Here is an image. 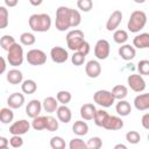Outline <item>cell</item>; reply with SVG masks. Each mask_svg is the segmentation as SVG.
<instances>
[{"mask_svg":"<svg viewBox=\"0 0 149 149\" xmlns=\"http://www.w3.org/2000/svg\"><path fill=\"white\" fill-rule=\"evenodd\" d=\"M134 2H136V3H144L146 2V0H133Z\"/></svg>","mask_w":149,"mask_h":149,"instance_id":"obj_53","label":"cell"},{"mask_svg":"<svg viewBox=\"0 0 149 149\" xmlns=\"http://www.w3.org/2000/svg\"><path fill=\"white\" fill-rule=\"evenodd\" d=\"M113 40L118 44H125L128 41V33L123 29H116V30H114Z\"/></svg>","mask_w":149,"mask_h":149,"instance_id":"obj_30","label":"cell"},{"mask_svg":"<svg viewBox=\"0 0 149 149\" xmlns=\"http://www.w3.org/2000/svg\"><path fill=\"white\" fill-rule=\"evenodd\" d=\"M85 72L90 78H98L101 73V65L98 61L91 59L85 65Z\"/></svg>","mask_w":149,"mask_h":149,"instance_id":"obj_13","label":"cell"},{"mask_svg":"<svg viewBox=\"0 0 149 149\" xmlns=\"http://www.w3.org/2000/svg\"><path fill=\"white\" fill-rule=\"evenodd\" d=\"M133 45L137 49L149 48V33H142L133 38Z\"/></svg>","mask_w":149,"mask_h":149,"instance_id":"obj_21","label":"cell"},{"mask_svg":"<svg viewBox=\"0 0 149 149\" xmlns=\"http://www.w3.org/2000/svg\"><path fill=\"white\" fill-rule=\"evenodd\" d=\"M72 132L78 136H84L88 133V125L83 120H77L72 125Z\"/></svg>","mask_w":149,"mask_h":149,"instance_id":"obj_25","label":"cell"},{"mask_svg":"<svg viewBox=\"0 0 149 149\" xmlns=\"http://www.w3.org/2000/svg\"><path fill=\"white\" fill-rule=\"evenodd\" d=\"M77 7L81 12H90L93 7L92 0H77Z\"/></svg>","mask_w":149,"mask_h":149,"instance_id":"obj_42","label":"cell"},{"mask_svg":"<svg viewBox=\"0 0 149 149\" xmlns=\"http://www.w3.org/2000/svg\"><path fill=\"white\" fill-rule=\"evenodd\" d=\"M121 21H122V12L119 10V9H116V10H114L109 15V17H108V20L106 22V29L108 31L116 30V28L120 26Z\"/></svg>","mask_w":149,"mask_h":149,"instance_id":"obj_12","label":"cell"},{"mask_svg":"<svg viewBox=\"0 0 149 149\" xmlns=\"http://www.w3.org/2000/svg\"><path fill=\"white\" fill-rule=\"evenodd\" d=\"M69 148H70V149H88L87 143L84 142V141H83L81 139H79V137L72 139V140L70 141V143H69Z\"/></svg>","mask_w":149,"mask_h":149,"instance_id":"obj_35","label":"cell"},{"mask_svg":"<svg viewBox=\"0 0 149 149\" xmlns=\"http://www.w3.org/2000/svg\"><path fill=\"white\" fill-rule=\"evenodd\" d=\"M8 24V10L5 6H0V29H5Z\"/></svg>","mask_w":149,"mask_h":149,"instance_id":"obj_38","label":"cell"},{"mask_svg":"<svg viewBox=\"0 0 149 149\" xmlns=\"http://www.w3.org/2000/svg\"><path fill=\"white\" fill-rule=\"evenodd\" d=\"M42 106H43V109L45 112L54 113L58 108V100H57V98H54V97H47L42 101Z\"/></svg>","mask_w":149,"mask_h":149,"instance_id":"obj_24","label":"cell"},{"mask_svg":"<svg viewBox=\"0 0 149 149\" xmlns=\"http://www.w3.org/2000/svg\"><path fill=\"white\" fill-rule=\"evenodd\" d=\"M14 119V113H13V108L10 107H2L0 109V121L3 125H8L13 121Z\"/></svg>","mask_w":149,"mask_h":149,"instance_id":"obj_26","label":"cell"},{"mask_svg":"<svg viewBox=\"0 0 149 149\" xmlns=\"http://www.w3.org/2000/svg\"><path fill=\"white\" fill-rule=\"evenodd\" d=\"M122 127H123V121H122V119L120 116L109 115L102 128H105L107 130H119Z\"/></svg>","mask_w":149,"mask_h":149,"instance_id":"obj_17","label":"cell"},{"mask_svg":"<svg viewBox=\"0 0 149 149\" xmlns=\"http://www.w3.org/2000/svg\"><path fill=\"white\" fill-rule=\"evenodd\" d=\"M85 57H86V55H84L83 52H80V51H74L73 55L71 56V62H72L73 65H76V66H80V65L84 64V62H85Z\"/></svg>","mask_w":149,"mask_h":149,"instance_id":"obj_36","label":"cell"},{"mask_svg":"<svg viewBox=\"0 0 149 149\" xmlns=\"http://www.w3.org/2000/svg\"><path fill=\"white\" fill-rule=\"evenodd\" d=\"M126 140L128 143L130 144H137L141 140V135L139 132L136 130H129L127 134H126Z\"/></svg>","mask_w":149,"mask_h":149,"instance_id":"obj_37","label":"cell"},{"mask_svg":"<svg viewBox=\"0 0 149 149\" xmlns=\"http://www.w3.org/2000/svg\"><path fill=\"white\" fill-rule=\"evenodd\" d=\"M42 108H43L42 102H41L40 100H37V99H33V100H30V101L28 102V105L26 106V114H27L29 118L34 119V118H36V116L40 115Z\"/></svg>","mask_w":149,"mask_h":149,"instance_id":"obj_14","label":"cell"},{"mask_svg":"<svg viewBox=\"0 0 149 149\" xmlns=\"http://www.w3.org/2000/svg\"><path fill=\"white\" fill-rule=\"evenodd\" d=\"M58 121L59 120H56V118H54L51 115H48L47 116V130H49V132H56L58 129V127H59Z\"/></svg>","mask_w":149,"mask_h":149,"instance_id":"obj_41","label":"cell"},{"mask_svg":"<svg viewBox=\"0 0 149 149\" xmlns=\"http://www.w3.org/2000/svg\"><path fill=\"white\" fill-rule=\"evenodd\" d=\"M5 1V5L7 7H15L19 2V0H3Z\"/></svg>","mask_w":149,"mask_h":149,"instance_id":"obj_49","label":"cell"},{"mask_svg":"<svg viewBox=\"0 0 149 149\" xmlns=\"http://www.w3.org/2000/svg\"><path fill=\"white\" fill-rule=\"evenodd\" d=\"M95 112H97V108L93 104H84L81 107H80V116L83 120H93L94 115H95Z\"/></svg>","mask_w":149,"mask_h":149,"instance_id":"obj_19","label":"cell"},{"mask_svg":"<svg viewBox=\"0 0 149 149\" xmlns=\"http://www.w3.org/2000/svg\"><path fill=\"white\" fill-rule=\"evenodd\" d=\"M88 149H100L102 147V141L99 136H93L91 139H88V141L86 142Z\"/></svg>","mask_w":149,"mask_h":149,"instance_id":"obj_43","label":"cell"},{"mask_svg":"<svg viewBox=\"0 0 149 149\" xmlns=\"http://www.w3.org/2000/svg\"><path fill=\"white\" fill-rule=\"evenodd\" d=\"M112 94L115 98V100H122L128 95V88L125 85H115L112 90Z\"/></svg>","mask_w":149,"mask_h":149,"instance_id":"obj_28","label":"cell"},{"mask_svg":"<svg viewBox=\"0 0 149 149\" xmlns=\"http://www.w3.org/2000/svg\"><path fill=\"white\" fill-rule=\"evenodd\" d=\"M31 127H33L35 130H43V129H47V116L38 115V116L34 118L33 121H31Z\"/></svg>","mask_w":149,"mask_h":149,"instance_id":"obj_31","label":"cell"},{"mask_svg":"<svg viewBox=\"0 0 149 149\" xmlns=\"http://www.w3.org/2000/svg\"><path fill=\"white\" fill-rule=\"evenodd\" d=\"M137 71L142 76H149V61L142 59L137 63Z\"/></svg>","mask_w":149,"mask_h":149,"instance_id":"obj_40","label":"cell"},{"mask_svg":"<svg viewBox=\"0 0 149 149\" xmlns=\"http://www.w3.org/2000/svg\"><path fill=\"white\" fill-rule=\"evenodd\" d=\"M56 98H57V100H58L59 104H62V105H68V104L71 101L72 95H71V93H70L69 91H59V92L56 94Z\"/></svg>","mask_w":149,"mask_h":149,"instance_id":"obj_34","label":"cell"},{"mask_svg":"<svg viewBox=\"0 0 149 149\" xmlns=\"http://www.w3.org/2000/svg\"><path fill=\"white\" fill-rule=\"evenodd\" d=\"M50 147L52 149H64L65 148V141L61 136H54L50 140Z\"/></svg>","mask_w":149,"mask_h":149,"instance_id":"obj_39","label":"cell"},{"mask_svg":"<svg viewBox=\"0 0 149 149\" xmlns=\"http://www.w3.org/2000/svg\"><path fill=\"white\" fill-rule=\"evenodd\" d=\"M84 42V33L80 29H73L66 34V44L68 48L72 51H78Z\"/></svg>","mask_w":149,"mask_h":149,"instance_id":"obj_5","label":"cell"},{"mask_svg":"<svg viewBox=\"0 0 149 149\" xmlns=\"http://www.w3.org/2000/svg\"><path fill=\"white\" fill-rule=\"evenodd\" d=\"M30 127H31V123L28 120L21 119V120H17V121L13 122L9 126V133L12 135H23V134L28 133Z\"/></svg>","mask_w":149,"mask_h":149,"instance_id":"obj_10","label":"cell"},{"mask_svg":"<svg viewBox=\"0 0 149 149\" xmlns=\"http://www.w3.org/2000/svg\"><path fill=\"white\" fill-rule=\"evenodd\" d=\"M29 2H30V5H33V6H40V5L43 2V0H29Z\"/></svg>","mask_w":149,"mask_h":149,"instance_id":"obj_51","label":"cell"},{"mask_svg":"<svg viewBox=\"0 0 149 149\" xmlns=\"http://www.w3.org/2000/svg\"><path fill=\"white\" fill-rule=\"evenodd\" d=\"M50 57H51L54 63L62 64V63L68 61L69 54H68V51L63 47H54L50 50Z\"/></svg>","mask_w":149,"mask_h":149,"instance_id":"obj_11","label":"cell"},{"mask_svg":"<svg viewBox=\"0 0 149 149\" xmlns=\"http://www.w3.org/2000/svg\"><path fill=\"white\" fill-rule=\"evenodd\" d=\"M115 111H116L118 115H120V116H127V115H129L130 112H132V106H130V104H129L127 100L122 99V100H119V101L116 102V105H115Z\"/></svg>","mask_w":149,"mask_h":149,"instance_id":"obj_23","label":"cell"},{"mask_svg":"<svg viewBox=\"0 0 149 149\" xmlns=\"http://www.w3.org/2000/svg\"><path fill=\"white\" fill-rule=\"evenodd\" d=\"M26 59L30 65L38 66V65H43L47 62V55L41 49H31L27 52Z\"/></svg>","mask_w":149,"mask_h":149,"instance_id":"obj_7","label":"cell"},{"mask_svg":"<svg viewBox=\"0 0 149 149\" xmlns=\"http://www.w3.org/2000/svg\"><path fill=\"white\" fill-rule=\"evenodd\" d=\"M9 146V140L5 136H0V149H6Z\"/></svg>","mask_w":149,"mask_h":149,"instance_id":"obj_48","label":"cell"},{"mask_svg":"<svg viewBox=\"0 0 149 149\" xmlns=\"http://www.w3.org/2000/svg\"><path fill=\"white\" fill-rule=\"evenodd\" d=\"M20 42L22 45H33L35 42H36V37L34 36V34L31 33H28V31H24L20 35Z\"/></svg>","mask_w":149,"mask_h":149,"instance_id":"obj_32","label":"cell"},{"mask_svg":"<svg viewBox=\"0 0 149 149\" xmlns=\"http://www.w3.org/2000/svg\"><path fill=\"white\" fill-rule=\"evenodd\" d=\"M147 23V15L143 10H134L128 20L127 28L130 33H139L144 28Z\"/></svg>","mask_w":149,"mask_h":149,"instance_id":"obj_3","label":"cell"},{"mask_svg":"<svg viewBox=\"0 0 149 149\" xmlns=\"http://www.w3.org/2000/svg\"><path fill=\"white\" fill-rule=\"evenodd\" d=\"M136 55V50L134 45L130 44H121V47L119 48V56L123 59V61H132Z\"/></svg>","mask_w":149,"mask_h":149,"instance_id":"obj_16","label":"cell"},{"mask_svg":"<svg viewBox=\"0 0 149 149\" xmlns=\"http://www.w3.org/2000/svg\"><path fill=\"white\" fill-rule=\"evenodd\" d=\"M141 123H142L143 128L149 129V113L143 114V116H142V119H141Z\"/></svg>","mask_w":149,"mask_h":149,"instance_id":"obj_47","label":"cell"},{"mask_svg":"<svg viewBox=\"0 0 149 149\" xmlns=\"http://www.w3.org/2000/svg\"><path fill=\"white\" fill-rule=\"evenodd\" d=\"M15 43H16V41H15V38L12 35H3L0 38V45H1V48L3 50H8Z\"/></svg>","mask_w":149,"mask_h":149,"instance_id":"obj_33","label":"cell"},{"mask_svg":"<svg viewBox=\"0 0 149 149\" xmlns=\"http://www.w3.org/2000/svg\"><path fill=\"white\" fill-rule=\"evenodd\" d=\"M134 106L137 111H147L149 109V93H142L135 97Z\"/></svg>","mask_w":149,"mask_h":149,"instance_id":"obj_18","label":"cell"},{"mask_svg":"<svg viewBox=\"0 0 149 149\" xmlns=\"http://www.w3.org/2000/svg\"><path fill=\"white\" fill-rule=\"evenodd\" d=\"M108 116H109V114H108L105 109H97L95 115H94V118H93V121H94V123H95L98 127H104V125H105V122L107 121Z\"/></svg>","mask_w":149,"mask_h":149,"instance_id":"obj_29","label":"cell"},{"mask_svg":"<svg viewBox=\"0 0 149 149\" xmlns=\"http://www.w3.org/2000/svg\"><path fill=\"white\" fill-rule=\"evenodd\" d=\"M28 23L33 31L44 33V31H48L51 27V17L47 13L33 14L28 20Z\"/></svg>","mask_w":149,"mask_h":149,"instance_id":"obj_2","label":"cell"},{"mask_svg":"<svg viewBox=\"0 0 149 149\" xmlns=\"http://www.w3.org/2000/svg\"><path fill=\"white\" fill-rule=\"evenodd\" d=\"M93 100L95 104H98L104 108L111 107L115 102V98L113 97L112 91H107V90H98L93 95Z\"/></svg>","mask_w":149,"mask_h":149,"instance_id":"obj_6","label":"cell"},{"mask_svg":"<svg viewBox=\"0 0 149 149\" xmlns=\"http://www.w3.org/2000/svg\"><path fill=\"white\" fill-rule=\"evenodd\" d=\"M7 81L9 84H13V85H17V84H21L23 81V74L20 70L17 69H12L7 72Z\"/></svg>","mask_w":149,"mask_h":149,"instance_id":"obj_22","label":"cell"},{"mask_svg":"<svg viewBox=\"0 0 149 149\" xmlns=\"http://www.w3.org/2000/svg\"><path fill=\"white\" fill-rule=\"evenodd\" d=\"M72 12L73 8L59 6L56 10V20L55 26L59 31H65L69 28H72Z\"/></svg>","mask_w":149,"mask_h":149,"instance_id":"obj_1","label":"cell"},{"mask_svg":"<svg viewBox=\"0 0 149 149\" xmlns=\"http://www.w3.org/2000/svg\"><path fill=\"white\" fill-rule=\"evenodd\" d=\"M23 104H24V95L22 93L15 92V93H12L7 98V105H8V107H10L13 109H17V108L22 107Z\"/></svg>","mask_w":149,"mask_h":149,"instance_id":"obj_15","label":"cell"},{"mask_svg":"<svg viewBox=\"0 0 149 149\" xmlns=\"http://www.w3.org/2000/svg\"><path fill=\"white\" fill-rule=\"evenodd\" d=\"M127 84L134 92H142L146 90V81L142 74H129L127 78Z\"/></svg>","mask_w":149,"mask_h":149,"instance_id":"obj_9","label":"cell"},{"mask_svg":"<svg viewBox=\"0 0 149 149\" xmlns=\"http://www.w3.org/2000/svg\"><path fill=\"white\" fill-rule=\"evenodd\" d=\"M109 51H111V45L109 42L105 38H101L99 41H97L95 45H94V56L104 61L109 56Z\"/></svg>","mask_w":149,"mask_h":149,"instance_id":"obj_8","label":"cell"},{"mask_svg":"<svg viewBox=\"0 0 149 149\" xmlns=\"http://www.w3.org/2000/svg\"><path fill=\"white\" fill-rule=\"evenodd\" d=\"M148 141H149V134H148Z\"/></svg>","mask_w":149,"mask_h":149,"instance_id":"obj_54","label":"cell"},{"mask_svg":"<svg viewBox=\"0 0 149 149\" xmlns=\"http://www.w3.org/2000/svg\"><path fill=\"white\" fill-rule=\"evenodd\" d=\"M90 49H91V47H90V43L85 41V42H84V43L81 44V47L79 48V50H78V51L83 52L84 55H87V54L90 52Z\"/></svg>","mask_w":149,"mask_h":149,"instance_id":"obj_46","label":"cell"},{"mask_svg":"<svg viewBox=\"0 0 149 149\" xmlns=\"http://www.w3.org/2000/svg\"><path fill=\"white\" fill-rule=\"evenodd\" d=\"M56 114H57V119L63 123H69L71 121L72 113H71V109L66 105L58 106V108L56 111Z\"/></svg>","mask_w":149,"mask_h":149,"instance_id":"obj_20","label":"cell"},{"mask_svg":"<svg viewBox=\"0 0 149 149\" xmlns=\"http://www.w3.org/2000/svg\"><path fill=\"white\" fill-rule=\"evenodd\" d=\"M80 23H81V15H80L79 10L73 9V12H72V28L78 27Z\"/></svg>","mask_w":149,"mask_h":149,"instance_id":"obj_45","label":"cell"},{"mask_svg":"<svg viewBox=\"0 0 149 149\" xmlns=\"http://www.w3.org/2000/svg\"><path fill=\"white\" fill-rule=\"evenodd\" d=\"M6 70V59L3 57H1V69H0V73H3Z\"/></svg>","mask_w":149,"mask_h":149,"instance_id":"obj_50","label":"cell"},{"mask_svg":"<svg viewBox=\"0 0 149 149\" xmlns=\"http://www.w3.org/2000/svg\"><path fill=\"white\" fill-rule=\"evenodd\" d=\"M127 149V146H125V144H122V143H119V144H115L114 146V149Z\"/></svg>","mask_w":149,"mask_h":149,"instance_id":"obj_52","label":"cell"},{"mask_svg":"<svg viewBox=\"0 0 149 149\" xmlns=\"http://www.w3.org/2000/svg\"><path fill=\"white\" fill-rule=\"evenodd\" d=\"M21 90L26 94H33L37 90V84L33 79H26L21 83Z\"/></svg>","mask_w":149,"mask_h":149,"instance_id":"obj_27","label":"cell"},{"mask_svg":"<svg viewBox=\"0 0 149 149\" xmlns=\"http://www.w3.org/2000/svg\"><path fill=\"white\" fill-rule=\"evenodd\" d=\"M21 136L22 135H13L9 139V146L13 148H21L23 146V139Z\"/></svg>","mask_w":149,"mask_h":149,"instance_id":"obj_44","label":"cell"},{"mask_svg":"<svg viewBox=\"0 0 149 149\" xmlns=\"http://www.w3.org/2000/svg\"><path fill=\"white\" fill-rule=\"evenodd\" d=\"M23 59H24V54H23V48L21 47V44L15 43L7 50V62L9 63V65L14 68L20 66L22 65Z\"/></svg>","mask_w":149,"mask_h":149,"instance_id":"obj_4","label":"cell"}]
</instances>
